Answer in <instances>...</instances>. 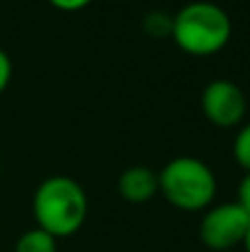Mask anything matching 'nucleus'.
<instances>
[{"mask_svg":"<svg viewBox=\"0 0 250 252\" xmlns=\"http://www.w3.org/2000/svg\"><path fill=\"white\" fill-rule=\"evenodd\" d=\"M33 219L40 230L56 239L71 237L84 226L89 213L87 192L75 179L53 175L33 192Z\"/></svg>","mask_w":250,"mask_h":252,"instance_id":"f257e3e1","label":"nucleus"},{"mask_svg":"<svg viewBox=\"0 0 250 252\" xmlns=\"http://www.w3.org/2000/svg\"><path fill=\"white\" fill-rule=\"evenodd\" d=\"M233 35V20L215 2L197 0L173 16L171 38L188 56L206 58L219 53Z\"/></svg>","mask_w":250,"mask_h":252,"instance_id":"f03ea898","label":"nucleus"},{"mask_svg":"<svg viewBox=\"0 0 250 252\" xmlns=\"http://www.w3.org/2000/svg\"><path fill=\"white\" fill-rule=\"evenodd\" d=\"M159 192L171 206L184 213H197L213 204L217 192V179L211 166L197 157L182 155L171 159L157 173Z\"/></svg>","mask_w":250,"mask_h":252,"instance_id":"7ed1b4c3","label":"nucleus"},{"mask_svg":"<svg viewBox=\"0 0 250 252\" xmlns=\"http://www.w3.org/2000/svg\"><path fill=\"white\" fill-rule=\"evenodd\" d=\"M250 226V217L246 210L235 204H219L215 208H208L199 223V239L206 248L224 252L235 246L244 244Z\"/></svg>","mask_w":250,"mask_h":252,"instance_id":"20e7f679","label":"nucleus"},{"mask_svg":"<svg viewBox=\"0 0 250 252\" xmlns=\"http://www.w3.org/2000/svg\"><path fill=\"white\" fill-rule=\"evenodd\" d=\"M246 95L235 84L233 80H213L206 84L202 93V111L211 124L219 126V128H230V126L242 124L246 118Z\"/></svg>","mask_w":250,"mask_h":252,"instance_id":"39448f33","label":"nucleus"},{"mask_svg":"<svg viewBox=\"0 0 250 252\" xmlns=\"http://www.w3.org/2000/svg\"><path fill=\"white\" fill-rule=\"evenodd\" d=\"M118 192L128 204H146L159 192L157 173L146 166H131L120 175Z\"/></svg>","mask_w":250,"mask_h":252,"instance_id":"423d86ee","label":"nucleus"},{"mask_svg":"<svg viewBox=\"0 0 250 252\" xmlns=\"http://www.w3.org/2000/svg\"><path fill=\"white\" fill-rule=\"evenodd\" d=\"M13 252H58V239L35 226L18 237Z\"/></svg>","mask_w":250,"mask_h":252,"instance_id":"0eeeda50","label":"nucleus"},{"mask_svg":"<svg viewBox=\"0 0 250 252\" xmlns=\"http://www.w3.org/2000/svg\"><path fill=\"white\" fill-rule=\"evenodd\" d=\"M233 155L237 159V164L246 173H250V124H246L237 133V137L233 142Z\"/></svg>","mask_w":250,"mask_h":252,"instance_id":"6e6552de","label":"nucleus"},{"mask_svg":"<svg viewBox=\"0 0 250 252\" xmlns=\"http://www.w3.org/2000/svg\"><path fill=\"white\" fill-rule=\"evenodd\" d=\"M144 29L151 35H171L173 29V16H162L159 11H153L146 16Z\"/></svg>","mask_w":250,"mask_h":252,"instance_id":"1a4fd4ad","label":"nucleus"},{"mask_svg":"<svg viewBox=\"0 0 250 252\" xmlns=\"http://www.w3.org/2000/svg\"><path fill=\"white\" fill-rule=\"evenodd\" d=\"M9 82H11V60H9V56L0 49V95L7 91Z\"/></svg>","mask_w":250,"mask_h":252,"instance_id":"9d476101","label":"nucleus"},{"mask_svg":"<svg viewBox=\"0 0 250 252\" xmlns=\"http://www.w3.org/2000/svg\"><path fill=\"white\" fill-rule=\"evenodd\" d=\"M237 204L246 210V215L250 217V173L244 175V179L239 182V192H237Z\"/></svg>","mask_w":250,"mask_h":252,"instance_id":"9b49d317","label":"nucleus"},{"mask_svg":"<svg viewBox=\"0 0 250 252\" xmlns=\"http://www.w3.org/2000/svg\"><path fill=\"white\" fill-rule=\"evenodd\" d=\"M49 2L60 11H80V9L89 7L93 0H49Z\"/></svg>","mask_w":250,"mask_h":252,"instance_id":"f8f14e48","label":"nucleus"},{"mask_svg":"<svg viewBox=\"0 0 250 252\" xmlns=\"http://www.w3.org/2000/svg\"><path fill=\"white\" fill-rule=\"evenodd\" d=\"M244 248H246V252H250V226H248V232H246V239H244Z\"/></svg>","mask_w":250,"mask_h":252,"instance_id":"ddd939ff","label":"nucleus"}]
</instances>
